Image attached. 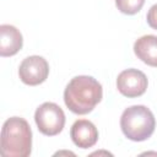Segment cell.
<instances>
[{
  "mask_svg": "<svg viewBox=\"0 0 157 157\" xmlns=\"http://www.w3.org/2000/svg\"><path fill=\"white\" fill-rule=\"evenodd\" d=\"M70 136L77 147L90 148L98 141V130L92 121L87 119H78L72 124Z\"/></svg>",
  "mask_w": 157,
  "mask_h": 157,
  "instance_id": "52a82bcc",
  "label": "cell"
},
{
  "mask_svg": "<svg viewBox=\"0 0 157 157\" xmlns=\"http://www.w3.org/2000/svg\"><path fill=\"white\" fill-rule=\"evenodd\" d=\"M134 53L142 63L157 67V36L146 34L140 37L134 44Z\"/></svg>",
  "mask_w": 157,
  "mask_h": 157,
  "instance_id": "9c48e42d",
  "label": "cell"
},
{
  "mask_svg": "<svg viewBox=\"0 0 157 157\" xmlns=\"http://www.w3.org/2000/svg\"><path fill=\"white\" fill-rule=\"evenodd\" d=\"M94 155H112V153L105 152V151H97V152H93L92 153V156H94Z\"/></svg>",
  "mask_w": 157,
  "mask_h": 157,
  "instance_id": "7c38bea8",
  "label": "cell"
},
{
  "mask_svg": "<svg viewBox=\"0 0 157 157\" xmlns=\"http://www.w3.org/2000/svg\"><path fill=\"white\" fill-rule=\"evenodd\" d=\"M142 155H156L157 156V152H144Z\"/></svg>",
  "mask_w": 157,
  "mask_h": 157,
  "instance_id": "5bb4252c",
  "label": "cell"
},
{
  "mask_svg": "<svg viewBox=\"0 0 157 157\" xmlns=\"http://www.w3.org/2000/svg\"><path fill=\"white\" fill-rule=\"evenodd\" d=\"M34 121L43 135L55 136L64 129L65 114L56 103L45 102L36 109Z\"/></svg>",
  "mask_w": 157,
  "mask_h": 157,
  "instance_id": "277c9868",
  "label": "cell"
},
{
  "mask_svg": "<svg viewBox=\"0 0 157 157\" xmlns=\"http://www.w3.org/2000/svg\"><path fill=\"white\" fill-rule=\"evenodd\" d=\"M102 85L92 76L80 75L71 78L64 91L65 105L75 114L91 113L102 101Z\"/></svg>",
  "mask_w": 157,
  "mask_h": 157,
  "instance_id": "6da1fadb",
  "label": "cell"
},
{
  "mask_svg": "<svg viewBox=\"0 0 157 157\" xmlns=\"http://www.w3.org/2000/svg\"><path fill=\"white\" fill-rule=\"evenodd\" d=\"M55 155H74V156H75V153H72V152H67V151H63V152H56Z\"/></svg>",
  "mask_w": 157,
  "mask_h": 157,
  "instance_id": "4fadbf2b",
  "label": "cell"
},
{
  "mask_svg": "<svg viewBox=\"0 0 157 157\" xmlns=\"http://www.w3.org/2000/svg\"><path fill=\"white\" fill-rule=\"evenodd\" d=\"M147 85L148 81L146 75L137 69H126L117 77L118 91L128 98L142 96L147 90Z\"/></svg>",
  "mask_w": 157,
  "mask_h": 157,
  "instance_id": "8992f818",
  "label": "cell"
},
{
  "mask_svg": "<svg viewBox=\"0 0 157 157\" xmlns=\"http://www.w3.org/2000/svg\"><path fill=\"white\" fill-rule=\"evenodd\" d=\"M145 4V0H115V6L121 13L135 15L137 13Z\"/></svg>",
  "mask_w": 157,
  "mask_h": 157,
  "instance_id": "30bf717a",
  "label": "cell"
},
{
  "mask_svg": "<svg viewBox=\"0 0 157 157\" xmlns=\"http://www.w3.org/2000/svg\"><path fill=\"white\" fill-rule=\"evenodd\" d=\"M49 75L48 61L39 55H31L22 60L18 67V76L21 81L28 86H37L43 83Z\"/></svg>",
  "mask_w": 157,
  "mask_h": 157,
  "instance_id": "5b68a950",
  "label": "cell"
},
{
  "mask_svg": "<svg viewBox=\"0 0 157 157\" xmlns=\"http://www.w3.org/2000/svg\"><path fill=\"white\" fill-rule=\"evenodd\" d=\"M146 21L148 26L153 29H157V4L152 5L146 15Z\"/></svg>",
  "mask_w": 157,
  "mask_h": 157,
  "instance_id": "8fae6325",
  "label": "cell"
},
{
  "mask_svg": "<svg viewBox=\"0 0 157 157\" xmlns=\"http://www.w3.org/2000/svg\"><path fill=\"white\" fill-rule=\"evenodd\" d=\"M120 128L126 139L140 142L151 137L156 128V119L146 105H131L123 112Z\"/></svg>",
  "mask_w": 157,
  "mask_h": 157,
  "instance_id": "3957f363",
  "label": "cell"
},
{
  "mask_svg": "<svg viewBox=\"0 0 157 157\" xmlns=\"http://www.w3.org/2000/svg\"><path fill=\"white\" fill-rule=\"evenodd\" d=\"M32 152V130L20 117L5 120L1 129L0 153L4 157H28Z\"/></svg>",
  "mask_w": 157,
  "mask_h": 157,
  "instance_id": "7a4b0ae2",
  "label": "cell"
},
{
  "mask_svg": "<svg viewBox=\"0 0 157 157\" xmlns=\"http://www.w3.org/2000/svg\"><path fill=\"white\" fill-rule=\"evenodd\" d=\"M23 45V38L21 32L11 25L0 26V55L12 56L17 54Z\"/></svg>",
  "mask_w": 157,
  "mask_h": 157,
  "instance_id": "ba28073f",
  "label": "cell"
}]
</instances>
